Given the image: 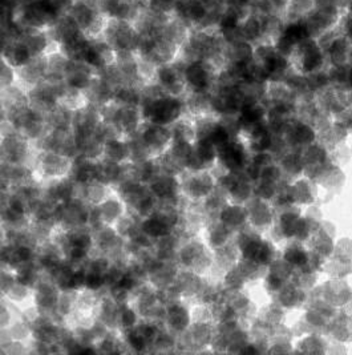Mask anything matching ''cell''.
<instances>
[{
	"instance_id": "cell-1",
	"label": "cell",
	"mask_w": 352,
	"mask_h": 355,
	"mask_svg": "<svg viewBox=\"0 0 352 355\" xmlns=\"http://www.w3.org/2000/svg\"><path fill=\"white\" fill-rule=\"evenodd\" d=\"M140 110L145 123L172 127L181 117L188 114L184 97L162 95L156 98H143Z\"/></svg>"
},
{
	"instance_id": "cell-2",
	"label": "cell",
	"mask_w": 352,
	"mask_h": 355,
	"mask_svg": "<svg viewBox=\"0 0 352 355\" xmlns=\"http://www.w3.org/2000/svg\"><path fill=\"white\" fill-rule=\"evenodd\" d=\"M68 14L89 40L103 37L108 19L97 10L91 0H75Z\"/></svg>"
},
{
	"instance_id": "cell-3",
	"label": "cell",
	"mask_w": 352,
	"mask_h": 355,
	"mask_svg": "<svg viewBox=\"0 0 352 355\" xmlns=\"http://www.w3.org/2000/svg\"><path fill=\"white\" fill-rule=\"evenodd\" d=\"M101 39H104L114 52H136L141 35L132 21L108 19Z\"/></svg>"
},
{
	"instance_id": "cell-4",
	"label": "cell",
	"mask_w": 352,
	"mask_h": 355,
	"mask_svg": "<svg viewBox=\"0 0 352 355\" xmlns=\"http://www.w3.org/2000/svg\"><path fill=\"white\" fill-rule=\"evenodd\" d=\"M72 159L52 150H36L33 169L40 182L69 176Z\"/></svg>"
},
{
	"instance_id": "cell-5",
	"label": "cell",
	"mask_w": 352,
	"mask_h": 355,
	"mask_svg": "<svg viewBox=\"0 0 352 355\" xmlns=\"http://www.w3.org/2000/svg\"><path fill=\"white\" fill-rule=\"evenodd\" d=\"M177 262L181 268L191 269L201 275L206 273L210 266H213V259L210 257L205 243H201L195 237L182 241L178 249Z\"/></svg>"
},
{
	"instance_id": "cell-6",
	"label": "cell",
	"mask_w": 352,
	"mask_h": 355,
	"mask_svg": "<svg viewBox=\"0 0 352 355\" xmlns=\"http://www.w3.org/2000/svg\"><path fill=\"white\" fill-rule=\"evenodd\" d=\"M91 205L80 197H75L64 204H58L55 211L56 225L64 230H73L82 226H89Z\"/></svg>"
},
{
	"instance_id": "cell-7",
	"label": "cell",
	"mask_w": 352,
	"mask_h": 355,
	"mask_svg": "<svg viewBox=\"0 0 352 355\" xmlns=\"http://www.w3.org/2000/svg\"><path fill=\"white\" fill-rule=\"evenodd\" d=\"M217 71L205 60H194L186 63L184 68V79L188 85V92L210 94L217 81Z\"/></svg>"
},
{
	"instance_id": "cell-8",
	"label": "cell",
	"mask_w": 352,
	"mask_h": 355,
	"mask_svg": "<svg viewBox=\"0 0 352 355\" xmlns=\"http://www.w3.org/2000/svg\"><path fill=\"white\" fill-rule=\"evenodd\" d=\"M60 297V289L53 284L49 275L43 273L40 281L33 288V305L39 314L53 317L59 323L62 322L56 315V307ZM67 324V323H65Z\"/></svg>"
},
{
	"instance_id": "cell-9",
	"label": "cell",
	"mask_w": 352,
	"mask_h": 355,
	"mask_svg": "<svg viewBox=\"0 0 352 355\" xmlns=\"http://www.w3.org/2000/svg\"><path fill=\"white\" fill-rule=\"evenodd\" d=\"M181 193L189 201H202L214 192V180L206 171L189 172L186 171L181 178Z\"/></svg>"
},
{
	"instance_id": "cell-10",
	"label": "cell",
	"mask_w": 352,
	"mask_h": 355,
	"mask_svg": "<svg viewBox=\"0 0 352 355\" xmlns=\"http://www.w3.org/2000/svg\"><path fill=\"white\" fill-rule=\"evenodd\" d=\"M139 135L146 148L149 149L153 159L165 153L173 141V133L170 127L159 125L153 123H144Z\"/></svg>"
},
{
	"instance_id": "cell-11",
	"label": "cell",
	"mask_w": 352,
	"mask_h": 355,
	"mask_svg": "<svg viewBox=\"0 0 352 355\" xmlns=\"http://www.w3.org/2000/svg\"><path fill=\"white\" fill-rule=\"evenodd\" d=\"M150 193L160 202H173L181 207V180L173 175H166L160 172L149 184Z\"/></svg>"
},
{
	"instance_id": "cell-12",
	"label": "cell",
	"mask_w": 352,
	"mask_h": 355,
	"mask_svg": "<svg viewBox=\"0 0 352 355\" xmlns=\"http://www.w3.org/2000/svg\"><path fill=\"white\" fill-rule=\"evenodd\" d=\"M192 323V309L188 305V301L179 300L166 304L164 326L168 330H170L176 336H179L181 333L186 331Z\"/></svg>"
},
{
	"instance_id": "cell-13",
	"label": "cell",
	"mask_w": 352,
	"mask_h": 355,
	"mask_svg": "<svg viewBox=\"0 0 352 355\" xmlns=\"http://www.w3.org/2000/svg\"><path fill=\"white\" fill-rule=\"evenodd\" d=\"M96 76L97 71L91 65L80 60H71L65 73L64 81L68 87L85 92Z\"/></svg>"
},
{
	"instance_id": "cell-14",
	"label": "cell",
	"mask_w": 352,
	"mask_h": 355,
	"mask_svg": "<svg viewBox=\"0 0 352 355\" xmlns=\"http://www.w3.org/2000/svg\"><path fill=\"white\" fill-rule=\"evenodd\" d=\"M33 55L20 39L1 40V60L19 69L33 60Z\"/></svg>"
},
{
	"instance_id": "cell-15",
	"label": "cell",
	"mask_w": 352,
	"mask_h": 355,
	"mask_svg": "<svg viewBox=\"0 0 352 355\" xmlns=\"http://www.w3.org/2000/svg\"><path fill=\"white\" fill-rule=\"evenodd\" d=\"M175 285L181 293L184 301H192L198 298L200 293L205 286V281L202 275L193 272L191 269L179 268Z\"/></svg>"
},
{
	"instance_id": "cell-16",
	"label": "cell",
	"mask_w": 352,
	"mask_h": 355,
	"mask_svg": "<svg viewBox=\"0 0 352 355\" xmlns=\"http://www.w3.org/2000/svg\"><path fill=\"white\" fill-rule=\"evenodd\" d=\"M19 39L30 49L33 59L46 56L53 49H58L49 31H24Z\"/></svg>"
},
{
	"instance_id": "cell-17",
	"label": "cell",
	"mask_w": 352,
	"mask_h": 355,
	"mask_svg": "<svg viewBox=\"0 0 352 355\" xmlns=\"http://www.w3.org/2000/svg\"><path fill=\"white\" fill-rule=\"evenodd\" d=\"M118 315H120V305L113 301L112 297L107 293V291H103L96 309V320L104 323L109 330L120 331Z\"/></svg>"
},
{
	"instance_id": "cell-18",
	"label": "cell",
	"mask_w": 352,
	"mask_h": 355,
	"mask_svg": "<svg viewBox=\"0 0 352 355\" xmlns=\"http://www.w3.org/2000/svg\"><path fill=\"white\" fill-rule=\"evenodd\" d=\"M127 166L128 164H118L101 159L97 162L95 180H98L114 189L127 176Z\"/></svg>"
},
{
	"instance_id": "cell-19",
	"label": "cell",
	"mask_w": 352,
	"mask_h": 355,
	"mask_svg": "<svg viewBox=\"0 0 352 355\" xmlns=\"http://www.w3.org/2000/svg\"><path fill=\"white\" fill-rule=\"evenodd\" d=\"M97 207L104 225H116V223L128 211L127 204L116 192H113Z\"/></svg>"
},
{
	"instance_id": "cell-20",
	"label": "cell",
	"mask_w": 352,
	"mask_h": 355,
	"mask_svg": "<svg viewBox=\"0 0 352 355\" xmlns=\"http://www.w3.org/2000/svg\"><path fill=\"white\" fill-rule=\"evenodd\" d=\"M113 192H114V189L112 187H109V185H107V184H104L98 180H92L88 184L82 185V187L78 185V197L82 198L91 207L100 205Z\"/></svg>"
},
{
	"instance_id": "cell-21",
	"label": "cell",
	"mask_w": 352,
	"mask_h": 355,
	"mask_svg": "<svg viewBox=\"0 0 352 355\" xmlns=\"http://www.w3.org/2000/svg\"><path fill=\"white\" fill-rule=\"evenodd\" d=\"M87 101L92 105L101 108L103 105L113 101L114 98V87L108 81L97 75L95 80L92 81L91 87L84 92Z\"/></svg>"
},
{
	"instance_id": "cell-22",
	"label": "cell",
	"mask_w": 352,
	"mask_h": 355,
	"mask_svg": "<svg viewBox=\"0 0 352 355\" xmlns=\"http://www.w3.org/2000/svg\"><path fill=\"white\" fill-rule=\"evenodd\" d=\"M7 340H17L30 345L33 340V323L24 318L23 315H19L8 329H1V343Z\"/></svg>"
},
{
	"instance_id": "cell-23",
	"label": "cell",
	"mask_w": 352,
	"mask_h": 355,
	"mask_svg": "<svg viewBox=\"0 0 352 355\" xmlns=\"http://www.w3.org/2000/svg\"><path fill=\"white\" fill-rule=\"evenodd\" d=\"M103 159L118 164L130 162V149L128 139L125 137H113L104 141L103 144Z\"/></svg>"
},
{
	"instance_id": "cell-24",
	"label": "cell",
	"mask_w": 352,
	"mask_h": 355,
	"mask_svg": "<svg viewBox=\"0 0 352 355\" xmlns=\"http://www.w3.org/2000/svg\"><path fill=\"white\" fill-rule=\"evenodd\" d=\"M182 241L184 240L177 233L172 232L155 243L153 253L162 262H177L178 249Z\"/></svg>"
},
{
	"instance_id": "cell-25",
	"label": "cell",
	"mask_w": 352,
	"mask_h": 355,
	"mask_svg": "<svg viewBox=\"0 0 352 355\" xmlns=\"http://www.w3.org/2000/svg\"><path fill=\"white\" fill-rule=\"evenodd\" d=\"M179 268L178 262H164L155 273L149 275L148 281L156 291H165L175 285Z\"/></svg>"
},
{
	"instance_id": "cell-26",
	"label": "cell",
	"mask_w": 352,
	"mask_h": 355,
	"mask_svg": "<svg viewBox=\"0 0 352 355\" xmlns=\"http://www.w3.org/2000/svg\"><path fill=\"white\" fill-rule=\"evenodd\" d=\"M3 298L11 305L17 307L19 311H23L27 307L33 306V289L15 282L14 286L3 295Z\"/></svg>"
},
{
	"instance_id": "cell-27",
	"label": "cell",
	"mask_w": 352,
	"mask_h": 355,
	"mask_svg": "<svg viewBox=\"0 0 352 355\" xmlns=\"http://www.w3.org/2000/svg\"><path fill=\"white\" fill-rule=\"evenodd\" d=\"M67 241H68L69 248L76 246V248H81V249L89 250V252L95 250L94 230L89 226H82V227H78V229H73V230H68L67 232Z\"/></svg>"
},
{
	"instance_id": "cell-28",
	"label": "cell",
	"mask_w": 352,
	"mask_h": 355,
	"mask_svg": "<svg viewBox=\"0 0 352 355\" xmlns=\"http://www.w3.org/2000/svg\"><path fill=\"white\" fill-rule=\"evenodd\" d=\"M141 87L137 85H120L114 89V98L113 101H116L120 105H128V107H140L141 105Z\"/></svg>"
},
{
	"instance_id": "cell-29",
	"label": "cell",
	"mask_w": 352,
	"mask_h": 355,
	"mask_svg": "<svg viewBox=\"0 0 352 355\" xmlns=\"http://www.w3.org/2000/svg\"><path fill=\"white\" fill-rule=\"evenodd\" d=\"M150 353L155 354H172L177 353V336L168 330L165 326L161 327L156 339L153 340Z\"/></svg>"
},
{
	"instance_id": "cell-30",
	"label": "cell",
	"mask_w": 352,
	"mask_h": 355,
	"mask_svg": "<svg viewBox=\"0 0 352 355\" xmlns=\"http://www.w3.org/2000/svg\"><path fill=\"white\" fill-rule=\"evenodd\" d=\"M120 333L128 347L129 353H133V354L150 353L149 342L143 337V334L136 327L130 329V330H125V331H120Z\"/></svg>"
},
{
	"instance_id": "cell-31",
	"label": "cell",
	"mask_w": 352,
	"mask_h": 355,
	"mask_svg": "<svg viewBox=\"0 0 352 355\" xmlns=\"http://www.w3.org/2000/svg\"><path fill=\"white\" fill-rule=\"evenodd\" d=\"M173 140H184L188 143L195 141V127H194V119L191 114H185L176 121L172 127Z\"/></svg>"
},
{
	"instance_id": "cell-32",
	"label": "cell",
	"mask_w": 352,
	"mask_h": 355,
	"mask_svg": "<svg viewBox=\"0 0 352 355\" xmlns=\"http://www.w3.org/2000/svg\"><path fill=\"white\" fill-rule=\"evenodd\" d=\"M78 291H60L59 302L56 307V315L62 322L67 323V320L73 314V311L76 309Z\"/></svg>"
},
{
	"instance_id": "cell-33",
	"label": "cell",
	"mask_w": 352,
	"mask_h": 355,
	"mask_svg": "<svg viewBox=\"0 0 352 355\" xmlns=\"http://www.w3.org/2000/svg\"><path fill=\"white\" fill-rule=\"evenodd\" d=\"M15 272L17 275V282L19 284H23L26 286H30V288H35L36 284L40 281V278L43 277V272L40 270V268L37 266L36 261L30 262V263H26V265H21L20 268H17Z\"/></svg>"
},
{
	"instance_id": "cell-34",
	"label": "cell",
	"mask_w": 352,
	"mask_h": 355,
	"mask_svg": "<svg viewBox=\"0 0 352 355\" xmlns=\"http://www.w3.org/2000/svg\"><path fill=\"white\" fill-rule=\"evenodd\" d=\"M140 225H141V230L144 232L145 234L149 236L155 243L161 237H164V236H166V234L173 232L169 226L165 225L160 218L156 217L155 214L150 216V217L143 218Z\"/></svg>"
},
{
	"instance_id": "cell-35",
	"label": "cell",
	"mask_w": 352,
	"mask_h": 355,
	"mask_svg": "<svg viewBox=\"0 0 352 355\" xmlns=\"http://www.w3.org/2000/svg\"><path fill=\"white\" fill-rule=\"evenodd\" d=\"M140 322H141V317H140L137 309L133 306V304H127V305L120 306V315H118L120 331L134 329Z\"/></svg>"
},
{
	"instance_id": "cell-36",
	"label": "cell",
	"mask_w": 352,
	"mask_h": 355,
	"mask_svg": "<svg viewBox=\"0 0 352 355\" xmlns=\"http://www.w3.org/2000/svg\"><path fill=\"white\" fill-rule=\"evenodd\" d=\"M128 143L129 149H130V162L136 164V162H146V160L153 159L139 133L129 137Z\"/></svg>"
},
{
	"instance_id": "cell-37",
	"label": "cell",
	"mask_w": 352,
	"mask_h": 355,
	"mask_svg": "<svg viewBox=\"0 0 352 355\" xmlns=\"http://www.w3.org/2000/svg\"><path fill=\"white\" fill-rule=\"evenodd\" d=\"M246 217H247V211L242 209L240 207L224 208L220 214L221 223H224L225 225L229 226V227L242 225L246 221Z\"/></svg>"
},
{
	"instance_id": "cell-38",
	"label": "cell",
	"mask_w": 352,
	"mask_h": 355,
	"mask_svg": "<svg viewBox=\"0 0 352 355\" xmlns=\"http://www.w3.org/2000/svg\"><path fill=\"white\" fill-rule=\"evenodd\" d=\"M229 226L225 225L224 223L213 225L209 229L208 240L210 248L213 249H221L224 248L227 239H229Z\"/></svg>"
},
{
	"instance_id": "cell-39",
	"label": "cell",
	"mask_w": 352,
	"mask_h": 355,
	"mask_svg": "<svg viewBox=\"0 0 352 355\" xmlns=\"http://www.w3.org/2000/svg\"><path fill=\"white\" fill-rule=\"evenodd\" d=\"M159 207V200L152 193H148L140 200V202L136 205V208L132 210L140 220L150 217L155 214V211Z\"/></svg>"
},
{
	"instance_id": "cell-40",
	"label": "cell",
	"mask_w": 352,
	"mask_h": 355,
	"mask_svg": "<svg viewBox=\"0 0 352 355\" xmlns=\"http://www.w3.org/2000/svg\"><path fill=\"white\" fill-rule=\"evenodd\" d=\"M92 252L81 249V248H76V246H71L68 249V252L65 253V259L68 262H71L73 266L79 268V266H84L87 265L88 259H91Z\"/></svg>"
},
{
	"instance_id": "cell-41",
	"label": "cell",
	"mask_w": 352,
	"mask_h": 355,
	"mask_svg": "<svg viewBox=\"0 0 352 355\" xmlns=\"http://www.w3.org/2000/svg\"><path fill=\"white\" fill-rule=\"evenodd\" d=\"M84 289L87 291H95V293H103L107 291V285H105V278L104 275L94 273V272H87L85 277V284H84Z\"/></svg>"
},
{
	"instance_id": "cell-42",
	"label": "cell",
	"mask_w": 352,
	"mask_h": 355,
	"mask_svg": "<svg viewBox=\"0 0 352 355\" xmlns=\"http://www.w3.org/2000/svg\"><path fill=\"white\" fill-rule=\"evenodd\" d=\"M250 216H252V220L256 226L267 225L272 220V214L267 210V207L265 204H262L261 201H258L256 207L250 210Z\"/></svg>"
},
{
	"instance_id": "cell-43",
	"label": "cell",
	"mask_w": 352,
	"mask_h": 355,
	"mask_svg": "<svg viewBox=\"0 0 352 355\" xmlns=\"http://www.w3.org/2000/svg\"><path fill=\"white\" fill-rule=\"evenodd\" d=\"M1 89L10 88L17 83V69L7 62L1 60Z\"/></svg>"
},
{
	"instance_id": "cell-44",
	"label": "cell",
	"mask_w": 352,
	"mask_h": 355,
	"mask_svg": "<svg viewBox=\"0 0 352 355\" xmlns=\"http://www.w3.org/2000/svg\"><path fill=\"white\" fill-rule=\"evenodd\" d=\"M27 352H31L30 345L17 342V340H7L1 343V353L3 354H24Z\"/></svg>"
},
{
	"instance_id": "cell-45",
	"label": "cell",
	"mask_w": 352,
	"mask_h": 355,
	"mask_svg": "<svg viewBox=\"0 0 352 355\" xmlns=\"http://www.w3.org/2000/svg\"><path fill=\"white\" fill-rule=\"evenodd\" d=\"M191 309H192L193 322H210V320L213 318L211 310L204 302L195 304L194 306H191Z\"/></svg>"
},
{
	"instance_id": "cell-46",
	"label": "cell",
	"mask_w": 352,
	"mask_h": 355,
	"mask_svg": "<svg viewBox=\"0 0 352 355\" xmlns=\"http://www.w3.org/2000/svg\"><path fill=\"white\" fill-rule=\"evenodd\" d=\"M17 282V275L12 269L3 268L1 269V278H0V285H1V295H4L7 291H10L14 284Z\"/></svg>"
}]
</instances>
